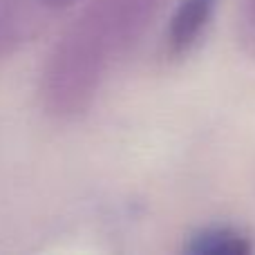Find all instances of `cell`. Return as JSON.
Returning <instances> with one entry per match:
<instances>
[{
	"label": "cell",
	"mask_w": 255,
	"mask_h": 255,
	"mask_svg": "<svg viewBox=\"0 0 255 255\" xmlns=\"http://www.w3.org/2000/svg\"><path fill=\"white\" fill-rule=\"evenodd\" d=\"M161 2L163 0H92L54 45L52 54L79 74L103 81L108 65L145 34Z\"/></svg>",
	"instance_id": "cell-1"
},
{
	"label": "cell",
	"mask_w": 255,
	"mask_h": 255,
	"mask_svg": "<svg viewBox=\"0 0 255 255\" xmlns=\"http://www.w3.org/2000/svg\"><path fill=\"white\" fill-rule=\"evenodd\" d=\"M76 0H0V61L38 38Z\"/></svg>",
	"instance_id": "cell-2"
},
{
	"label": "cell",
	"mask_w": 255,
	"mask_h": 255,
	"mask_svg": "<svg viewBox=\"0 0 255 255\" xmlns=\"http://www.w3.org/2000/svg\"><path fill=\"white\" fill-rule=\"evenodd\" d=\"M217 0H181L168 25L166 47L172 58L188 54L204 36Z\"/></svg>",
	"instance_id": "cell-3"
},
{
	"label": "cell",
	"mask_w": 255,
	"mask_h": 255,
	"mask_svg": "<svg viewBox=\"0 0 255 255\" xmlns=\"http://www.w3.org/2000/svg\"><path fill=\"white\" fill-rule=\"evenodd\" d=\"M251 240L231 226L204 229L190 238L188 251L197 255H247L251 253Z\"/></svg>",
	"instance_id": "cell-4"
},
{
	"label": "cell",
	"mask_w": 255,
	"mask_h": 255,
	"mask_svg": "<svg viewBox=\"0 0 255 255\" xmlns=\"http://www.w3.org/2000/svg\"><path fill=\"white\" fill-rule=\"evenodd\" d=\"M244 11H247L249 25L255 29V0H244Z\"/></svg>",
	"instance_id": "cell-5"
}]
</instances>
